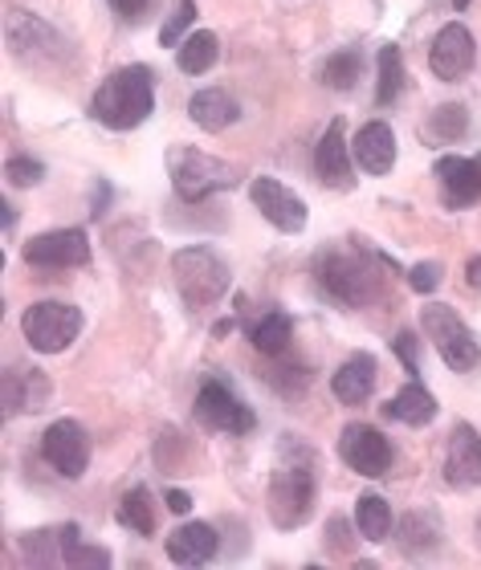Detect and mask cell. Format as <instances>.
I'll use <instances>...</instances> for the list:
<instances>
[{"label":"cell","mask_w":481,"mask_h":570,"mask_svg":"<svg viewBox=\"0 0 481 570\" xmlns=\"http://www.w3.org/2000/svg\"><path fill=\"white\" fill-rule=\"evenodd\" d=\"M314 493H318V476H314V452L298 444L294 436L282 440L269 476V513L282 530H298L314 513Z\"/></svg>","instance_id":"1"},{"label":"cell","mask_w":481,"mask_h":570,"mask_svg":"<svg viewBox=\"0 0 481 570\" xmlns=\"http://www.w3.org/2000/svg\"><path fill=\"white\" fill-rule=\"evenodd\" d=\"M156 107V78L147 66H127V70H115L107 82L98 86L95 95V119L110 131H131L151 115Z\"/></svg>","instance_id":"2"},{"label":"cell","mask_w":481,"mask_h":570,"mask_svg":"<svg viewBox=\"0 0 481 570\" xmlns=\"http://www.w3.org/2000/svg\"><path fill=\"white\" fill-rule=\"evenodd\" d=\"M314 277L326 294L343 302V306H367L380 297V274H375L372 249H347V245H331L318 253Z\"/></svg>","instance_id":"3"},{"label":"cell","mask_w":481,"mask_h":570,"mask_svg":"<svg viewBox=\"0 0 481 570\" xmlns=\"http://www.w3.org/2000/svg\"><path fill=\"white\" fill-rule=\"evenodd\" d=\"M168 171H171L176 196L188 204H200V200H208V196H217V191L237 188V179H240V171L233 164H225L217 155L196 151V147H171Z\"/></svg>","instance_id":"4"},{"label":"cell","mask_w":481,"mask_h":570,"mask_svg":"<svg viewBox=\"0 0 481 570\" xmlns=\"http://www.w3.org/2000/svg\"><path fill=\"white\" fill-rule=\"evenodd\" d=\"M4 37H9V49L12 58L29 66V70H41V73H53L58 66L70 61V46L61 41V33L53 24H46L41 17L33 12H9V21H4Z\"/></svg>","instance_id":"5"},{"label":"cell","mask_w":481,"mask_h":570,"mask_svg":"<svg viewBox=\"0 0 481 570\" xmlns=\"http://www.w3.org/2000/svg\"><path fill=\"white\" fill-rule=\"evenodd\" d=\"M171 277H176V289H180L184 306L205 309L213 302L225 297L229 289V265L220 262L217 253L205 249V245H193V249H180L171 257Z\"/></svg>","instance_id":"6"},{"label":"cell","mask_w":481,"mask_h":570,"mask_svg":"<svg viewBox=\"0 0 481 570\" xmlns=\"http://www.w3.org/2000/svg\"><path fill=\"white\" fill-rule=\"evenodd\" d=\"M424 334L429 343L436 346V355L445 358L449 371H473L481 363V343L478 334L461 322V314L453 306H441V302H429L421 309Z\"/></svg>","instance_id":"7"},{"label":"cell","mask_w":481,"mask_h":570,"mask_svg":"<svg viewBox=\"0 0 481 570\" xmlns=\"http://www.w3.org/2000/svg\"><path fill=\"white\" fill-rule=\"evenodd\" d=\"M21 331L33 351L58 355V351H66V346L78 338V331H82V309L61 306V302H37V306L24 309Z\"/></svg>","instance_id":"8"},{"label":"cell","mask_w":481,"mask_h":570,"mask_svg":"<svg viewBox=\"0 0 481 570\" xmlns=\"http://www.w3.org/2000/svg\"><path fill=\"white\" fill-rule=\"evenodd\" d=\"M41 456L49 461V469L61 476H82L86 464H90V436L78 420H58V424L46 428L41 436Z\"/></svg>","instance_id":"9"},{"label":"cell","mask_w":481,"mask_h":570,"mask_svg":"<svg viewBox=\"0 0 481 570\" xmlns=\"http://www.w3.org/2000/svg\"><path fill=\"white\" fill-rule=\"evenodd\" d=\"M24 262L33 269H73L90 262V237L82 228H53L24 245Z\"/></svg>","instance_id":"10"},{"label":"cell","mask_w":481,"mask_h":570,"mask_svg":"<svg viewBox=\"0 0 481 570\" xmlns=\"http://www.w3.org/2000/svg\"><path fill=\"white\" fill-rule=\"evenodd\" d=\"M338 456L363 476H384L392 469V444L380 428L367 424H347L343 440H338Z\"/></svg>","instance_id":"11"},{"label":"cell","mask_w":481,"mask_h":570,"mask_svg":"<svg viewBox=\"0 0 481 570\" xmlns=\"http://www.w3.org/2000/svg\"><path fill=\"white\" fill-rule=\"evenodd\" d=\"M196 420L208 428H217V432H233V436H240V432L253 428V412L217 380H208L205 387H200V395H196Z\"/></svg>","instance_id":"12"},{"label":"cell","mask_w":481,"mask_h":570,"mask_svg":"<svg viewBox=\"0 0 481 570\" xmlns=\"http://www.w3.org/2000/svg\"><path fill=\"white\" fill-rule=\"evenodd\" d=\"M473 58H478V49H473V33L465 24H445L441 33L433 37V49H429V66L441 82H458L465 73L473 70Z\"/></svg>","instance_id":"13"},{"label":"cell","mask_w":481,"mask_h":570,"mask_svg":"<svg viewBox=\"0 0 481 570\" xmlns=\"http://www.w3.org/2000/svg\"><path fill=\"white\" fill-rule=\"evenodd\" d=\"M249 196L277 233H302V228H306V204H302L286 184H277V179H269V176H257Z\"/></svg>","instance_id":"14"},{"label":"cell","mask_w":481,"mask_h":570,"mask_svg":"<svg viewBox=\"0 0 481 570\" xmlns=\"http://www.w3.org/2000/svg\"><path fill=\"white\" fill-rule=\"evenodd\" d=\"M351 147L343 139V122H331L314 147V167H318V179H323L326 188H338V191H351L355 188V167H351Z\"/></svg>","instance_id":"15"},{"label":"cell","mask_w":481,"mask_h":570,"mask_svg":"<svg viewBox=\"0 0 481 570\" xmlns=\"http://www.w3.org/2000/svg\"><path fill=\"white\" fill-rule=\"evenodd\" d=\"M436 179H441V200L449 208H465V204L481 200V155L461 159V155H445L436 159Z\"/></svg>","instance_id":"16"},{"label":"cell","mask_w":481,"mask_h":570,"mask_svg":"<svg viewBox=\"0 0 481 570\" xmlns=\"http://www.w3.org/2000/svg\"><path fill=\"white\" fill-rule=\"evenodd\" d=\"M49 387L46 371L37 367H9L4 371V416H21V412H46L49 407Z\"/></svg>","instance_id":"17"},{"label":"cell","mask_w":481,"mask_h":570,"mask_svg":"<svg viewBox=\"0 0 481 570\" xmlns=\"http://www.w3.org/2000/svg\"><path fill=\"white\" fill-rule=\"evenodd\" d=\"M351 155H355V167H360V171H367V176H387L392 164H396V135L380 119L367 122V127H360L355 142H351Z\"/></svg>","instance_id":"18"},{"label":"cell","mask_w":481,"mask_h":570,"mask_svg":"<svg viewBox=\"0 0 481 570\" xmlns=\"http://www.w3.org/2000/svg\"><path fill=\"white\" fill-rule=\"evenodd\" d=\"M217 530L205 522H188L180 530H171L168 534V559L176 567H205L213 554H217Z\"/></svg>","instance_id":"19"},{"label":"cell","mask_w":481,"mask_h":570,"mask_svg":"<svg viewBox=\"0 0 481 570\" xmlns=\"http://www.w3.org/2000/svg\"><path fill=\"white\" fill-rule=\"evenodd\" d=\"M445 473H449L453 485H481V436H478V428H470V424L453 428Z\"/></svg>","instance_id":"20"},{"label":"cell","mask_w":481,"mask_h":570,"mask_svg":"<svg viewBox=\"0 0 481 570\" xmlns=\"http://www.w3.org/2000/svg\"><path fill=\"white\" fill-rule=\"evenodd\" d=\"M375 387V358L372 355H351L343 367L335 371V380H331V392H335L338 404H363Z\"/></svg>","instance_id":"21"},{"label":"cell","mask_w":481,"mask_h":570,"mask_svg":"<svg viewBox=\"0 0 481 570\" xmlns=\"http://www.w3.org/2000/svg\"><path fill=\"white\" fill-rule=\"evenodd\" d=\"M188 119L200 127V131H225L233 119H237V102H233L229 90H200V95H193V102H188Z\"/></svg>","instance_id":"22"},{"label":"cell","mask_w":481,"mask_h":570,"mask_svg":"<svg viewBox=\"0 0 481 570\" xmlns=\"http://www.w3.org/2000/svg\"><path fill=\"white\" fill-rule=\"evenodd\" d=\"M384 416L400 420V424L421 428V424H429V420L436 416V400L424 392L421 383H409V387H400V392L384 404Z\"/></svg>","instance_id":"23"},{"label":"cell","mask_w":481,"mask_h":570,"mask_svg":"<svg viewBox=\"0 0 481 570\" xmlns=\"http://www.w3.org/2000/svg\"><path fill=\"white\" fill-rule=\"evenodd\" d=\"M58 559L70 570H107L110 567V550L107 547H86L78 525H66L58 530Z\"/></svg>","instance_id":"24"},{"label":"cell","mask_w":481,"mask_h":570,"mask_svg":"<svg viewBox=\"0 0 481 570\" xmlns=\"http://www.w3.org/2000/svg\"><path fill=\"white\" fill-rule=\"evenodd\" d=\"M217 58H220V41H217V33H208V29H196V33H188L180 41V49H176L180 70L193 73V78H200V73L213 70V66H217Z\"/></svg>","instance_id":"25"},{"label":"cell","mask_w":481,"mask_h":570,"mask_svg":"<svg viewBox=\"0 0 481 570\" xmlns=\"http://www.w3.org/2000/svg\"><path fill=\"white\" fill-rule=\"evenodd\" d=\"M400 547L409 550V554H433L441 547V522H436L433 513H409L404 522H400Z\"/></svg>","instance_id":"26"},{"label":"cell","mask_w":481,"mask_h":570,"mask_svg":"<svg viewBox=\"0 0 481 570\" xmlns=\"http://www.w3.org/2000/svg\"><path fill=\"white\" fill-rule=\"evenodd\" d=\"M289 334H294V326H289L286 314H282V309H269V314L249 331V338L265 358H282L289 346Z\"/></svg>","instance_id":"27"},{"label":"cell","mask_w":481,"mask_h":570,"mask_svg":"<svg viewBox=\"0 0 481 570\" xmlns=\"http://www.w3.org/2000/svg\"><path fill=\"white\" fill-rule=\"evenodd\" d=\"M355 530L367 542H387V534H392V510H387V501L375 498V493L355 501Z\"/></svg>","instance_id":"28"},{"label":"cell","mask_w":481,"mask_h":570,"mask_svg":"<svg viewBox=\"0 0 481 570\" xmlns=\"http://www.w3.org/2000/svg\"><path fill=\"white\" fill-rule=\"evenodd\" d=\"M119 522L135 534H156V501L144 485H135L127 498L119 501Z\"/></svg>","instance_id":"29"},{"label":"cell","mask_w":481,"mask_h":570,"mask_svg":"<svg viewBox=\"0 0 481 570\" xmlns=\"http://www.w3.org/2000/svg\"><path fill=\"white\" fill-rule=\"evenodd\" d=\"M465 131H470V115H465V107H458V102L436 107L433 115H429V127H424V135L433 142H458Z\"/></svg>","instance_id":"30"},{"label":"cell","mask_w":481,"mask_h":570,"mask_svg":"<svg viewBox=\"0 0 481 570\" xmlns=\"http://www.w3.org/2000/svg\"><path fill=\"white\" fill-rule=\"evenodd\" d=\"M400 90H404V58H400L396 46H384L380 49V82H375V102L387 107V102H396Z\"/></svg>","instance_id":"31"},{"label":"cell","mask_w":481,"mask_h":570,"mask_svg":"<svg viewBox=\"0 0 481 570\" xmlns=\"http://www.w3.org/2000/svg\"><path fill=\"white\" fill-rule=\"evenodd\" d=\"M360 70H363V58L355 49H338L335 58L323 66V82L335 86V90H351V86L360 82Z\"/></svg>","instance_id":"32"},{"label":"cell","mask_w":481,"mask_h":570,"mask_svg":"<svg viewBox=\"0 0 481 570\" xmlns=\"http://www.w3.org/2000/svg\"><path fill=\"white\" fill-rule=\"evenodd\" d=\"M193 21H196V4H193V0H176L171 17L164 21V29H159V41H164V46H180L184 29H188Z\"/></svg>","instance_id":"33"},{"label":"cell","mask_w":481,"mask_h":570,"mask_svg":"<svg viewBox=\"0 0 481 570\" xmlns=\"http://www.w3.org/2000/svg\"><path fill=\"white\" fill-rule=\"evenodd\" d=\"M4 176H9L12 188H33V184H41V176H46V167L37 164V159H9V167H4Z\"/></svg>","instance_id":"34"},{"label":"cell","mask_w":481,"mask_h":570,"mask_svg":"<svg viewBox=\"0 0 481 570\" xmlns=\"http://www.w3.org/2000/svg\"><path fill=\"white\" fill-rule=\"evenodd\" d=\"M409 285L416 289V294H433L436 285H441V265H436V262L412 265V269H409Z\"/></svg>","instance_id":"35"},{"label":"cell","mask_w":481,"mask_h":570,"mask_svg":"<svg viewBox=\"0 0 481 570\" xmlns=\"http://www.w3.org/2000/svg\"><path fill=\"white\" fill-rule=\"evenodd\" d=\"M107 4L119 12L127 24H144L147 17H151V9H156V0H107Z\"/></svg>","instance_id":"36"},{"label":"cell","mask_w":481,"mask_h":570,"mask_svg":"<svg viewBox=\"0 0 481 570\" xmlns=\"http://www.w3.org/2000/svg\"><path fill=\"white\" fill-rule=\"evenodd\" d=\"M269 383H274L277 392H286V395H298L302 387H306V367H282L269 375Z\"/></svg>","instance_id":"37"},{"label":"cell","mask_w":481,"mask_h":570,"mask_svg":"<svg viewBox=\"0 0 481 570\" xmlns=\"http://www.w3.org/2000/svg\"><path fill=\"white\" fill-rule=\"evenodd\" d=\"M326 547H335L338 554H351V550H355V538H351V525L343 522V518H331V525H326Z\"/></svg>","instance_id":"38"},{"label":"cell","mask_w":481,"mask_h":570,"mask_svg":"<svg viewBox=\"0 0 481 570\" xmlns=\"http://www.w3.org/2000/svg\"><path fill=\"white\" fill-rule=\"evenodd\" d=\"M392 346H396V355L404 358V371H409V375H416V334L400 331L396 338H392Z\"/></svg>","instance_id":"39"},{"label":"cell","mask_w":481,"mask_h":570,"mask_svg":"<svg viewBox=\"0 0 481 570\" xmlns=\"http://www.w3.org/2000/svg\"><path fill=\"white\" fill-rule=\"evenodd\" d=\"M164 501H168L171 513H188V510H193V498H188L184 489H168V498H164Z\"/></svg>","instance_id":"40"},{"label":"cell","mask_w":481,"mask_h":570,"mask_svg":"<svg viewBox=\"0 0 481 570\" xmlns=\"http://www.w3.org/2000/svg\"><path fill=\"white\" fill-rule=\"evenodd\" d=\"M465 277H470V285L481 294V257H473L470 262V269H465Z\"/></svg>","instance_id":"41"},{"label":"cell","mask_w":481,"mask_h":570,"mask_svg":"<svg viewBox=\"0 0 481 570\" xmlns=\"http://www.w3.org/2000/svg\"><path fill=\"white\" fill-rule=\"evenodd\" d=\"M0 220H4V228H9V225H12V220H17V213H12L9 204H4V208H0Z\"/></svg>","instance_id":"42"},{"label":"cell","mask_w":481,"mask_h":570,"mask_svg":"<svg viewBox=\"0 0 481 570\" xmlns=\"http://www.w3.org/2000/svg\"><path fill=\"white\" fill-rule=\"evenodd\" d=\"M453 4H458V9H465V4H470V0H453Z\"/></svg>","instance_id":"43"},{"label":"cell","mask_w":481,"mask_h":570,"mask_svg":"<svg viewBox=\"0 0 481 570\" xmlns=\"http://www.w3.org/2000/svg\"><path fill=\"white\" fill-rule=\"evenodd\" d=\"M478 547H481V518H478Z\"/></svg>","instance_id":"44"}]
</instances>
